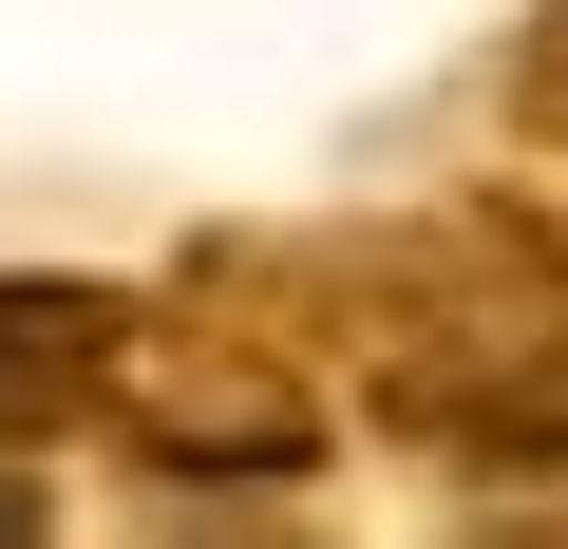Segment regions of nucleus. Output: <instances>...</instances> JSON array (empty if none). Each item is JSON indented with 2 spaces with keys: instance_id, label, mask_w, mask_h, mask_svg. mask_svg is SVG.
Wrapping results in <instances>:
<instances>
[{
  "instance_id": "2",
  "label": "nucleus",
  "mask_w": 568,
  "mask_h": 549,
  "mask_svg": "<svg viewBox=\"0 0 568 549\" xmlns=\"http://www.w3.org/2000/svg\"><path fill=\"white\" fill-rule=\"evenodd\" d=\"M152 549H323V530H304V492H171Z\"/></svg>"
},
{
  "instance_id": "1",
  "label": "nucleus",
  "mask_w": 568,
  "mask_h": 549,
  "mask_svg": "<svg viewBox=\"0 0 568 549\" xmlns=\"http://www.w3.org/2000/svg\"><path fill=\"white\" fill-rule=\"evenodd\" d=\"M77 436L152 455L171 492H304V455H323V379L284 360L246 304H209V285H133L114 342H95Z\"/></svg>"
}]
</instances>
